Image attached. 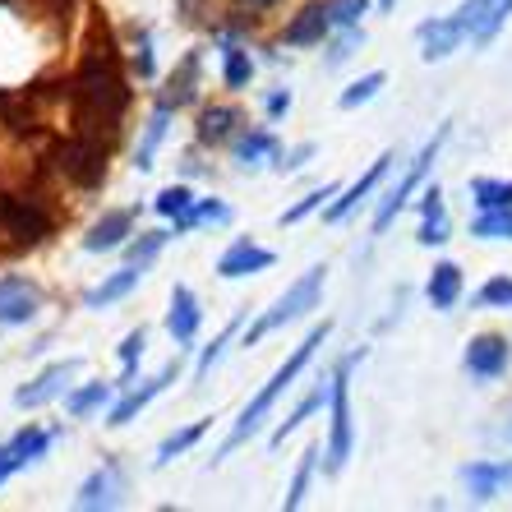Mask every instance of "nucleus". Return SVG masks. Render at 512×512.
<instances>
[{"instance_id": "nucleus-1", "label": "nucleus", "mask_w": 512, "mask_h": 512, "mask_svg": "<svg viewBox=\"0 0 512 512\" xmlns=\"http://www.w3.org/2000/svg\"><path fill=\"white\" fill-rule=\"evenodd\" d=\"M130 79L120 70V47L111 37L107 24H93L84 56L70 74V111H74V130L88 139H102L107 148H116L120 139V120L130 111Z\"/></svg>"}, {"instance_id": "nucleus-2", "label": "nucleus", "mask_w": 512, "mask_h": 512, "mask_svg": "<svg viewBox=\"0 0 512 512\" xmlns=\"http://www.w3.org/2000/svg\"><path fill=\"white\" fill-rule=\"evenodd\" d=\"M328 333H333V323H328V319H323V323H314L310 333H305V342H300L296 351H291V356H286L282 365H277V370H273V379L263 383L259 393H254L250 402H245V411H240V416H236V425H231L227 443H222V448H217L213 466L222 462V457H231V453H236L240 443H250L254 434H259V429H263V420H268V411H273V406L282 402V397L291 393V388H296V379H300V374L310 370L314 351H319V346L328 342Z\"/></svg>"}, {"instance_id": "nucleus-3", "label": "nucleus", "mask_w": 512, "mask_h": 512, "mask_svg": "<svg viewBox=\"0 0 512 512\" xmlns=\"http://www.w3.org/2000/svg\"><path fill=\"white\" fill-rule=\"evenodd\" d=\"M365 351H351L333 365L328 383H333V393H328V443H323V471L328 476H342L346 457L356 448V425H351V370H356V360Z\"/></svg>"}, {"instance_id": "nucleus-4", "label": "nucleus", "mask_w": 512, "mask_h": 512, "mask_svg": "<svg viewBox=\"0 0 512 512\" xmlns=\"http://www.w3.org/2000/svg\"><path fill=\"white\" fill-rule=\"evenodd\" d=\"M323 282H328V268L323 263H314V268H305V273L296 277V282L286 286L282 296L268 305V310L259 314V319L245 328V337H240V346H259L268 333H277V328H286V323H296L305 319L310 310H319V300H323Z\"/></svg>"}, {"instance_id": "nucleus-5", "label": "nucleus", "mask_w": 512, "mask_h": 512, "mask_svg": "<svg viewBox=\"0 0 512 512\" xmlns=\"http://www.w3.org/2000/svg\"><path fill=\"white\" fill-rule=\"evenodd\" d=\"M448 139H453V125H439V130H434V139H429L425 148H420V153H416V157H411V162H406V167H402V176H397L393 185L383 190L379 208H374V222H370V231H374V236H383V231H388V227H393V222H397V213H402L406 203H411V194H416L420 185H425L429 167L439 162V153H443V143H448Z\"/></svg>"}, {"instance_id": "nucleus-6", "label": "nucleus", "mask_w": 512, "mask_h": 512, "mask_svg": "<svg viewBox=\"0 0 512 512\" xmlns=\"http://www.w3.org/2000/svg\"><path fill=\"white\" fill-rule=\"evenodd\" d=\"M107 157H111L107 143L74 130L51 148V167H56V176L79 185V190H102L107 185Z\"/></svg>"}, {"instance_id": "nucleus-7", "label": "nucleus", "mask_w": 512, "mask_h": 512, "mask_svg": "<svg viewBox=\"0 0 512 512\" xmlns=\"http://www.w3.org/2000/svg\"><path fill=\"white\" fill-rule=\"evenodd\" d=\"M0 231L14 236V245H42L56 231V217L33 194H0Z\"/></svg>"}, {"instance_id": "nucleus-8", "label": "nucleus", "mask_w": 512, "mask_h": 512, "mask_svg": "<svg viewBox=\"0 0 512 512\" xmlns=\"http://www.w3.org/2000/svg\"><path fill=\"white\" fill-rule=\"evenodd\" d=\"M84 374V360L70 356V360H56V365H47V370L37 374L33 383H24L19 393H14V406H24V411H37V406H51L56 397L70 393V383Z\"/></svg>"}, {"instance_id": "nucleus-9", "label": "nucleus", "mask_w": 512, "mask_h": 512, "mask_svg": "<svg viewBox=\"0 0 512 512\" xmlns=\"http://www.w3.org/2000/svg\"><path fill=\"white\" fill-rule=\"evenodd\" d=\"M393 162H397V153L393 148H388V153H379L370 162V171H365V176L356 180V185H346V190H337V199L328 203V208H323V222H333V227H342L346 217L356 213L360 203H370V194L379 190L383 180H388V171H393Z\"/></svg>"}, {"instance_id": "nucleus-10", "label": "nucleus", "mask_w": 512, "mask_h": 512, "mask_svg": "<svg viewBox=\"0 0 512 512\" xmlns=\"http://www.w3.org/2000/svg\"><path fill=\"white\" fill-rule=\"evenodd\" d=\"M47 296H42V286L28 282L19 273H5L0 277V328H24L42 314Z\"/></svg>"}, {"instance_id": "nucleus-11", "label": "nucleus", "mask_w": 512, "mask_h": 512, "mask_svg": "<svg viewBox=\"0 0 512 512\" xmlns=\"http://www.w3.org/2000/svg\"><path fill=\"white\" fill-rule=\"evenodd\" d=\"M199 88H203V51H185V56L176 60V70L162 79V88H157V102L171 111H185L199 102Z\"/></svg>"}, {"instance_id": "nucleus-12", "label": "nucleus", "mask_w": 512, "mask_h": 512, "mask_svg": "<svg viewBox=\"0 0 512 512\" xmlns=\"http://www.w3.org/2000/svg\"><path fill=\"white\" fill-rule=\"evenodd\" d=\"M176 379H180V360H171V365H167L162 374H153V379H143L139 388H125V397H120V402H111L107 425H111V429H125L130 420H139V411H148V406H153V397H162Z\"/></svg>"}, {"instance_id": "nucleus-13", "label": "nucleus", "mask_w": 512, "mask_h": 512, "mask_svg": "<svg viewBox=\"0 0 512 512\" xmlns=\"http://www.w3.org/2000/svg\"><path fill=\"white\" fill-rule=\"evenodd\" d=\"M462 365H466V374L471 379H503L508 374V365H512V342L508 337H499V333H476L471 342H466V356H462Z\"/></svg>"}, {"instance_id": "nucleus-14", "label": "nucleus", "mask_w": 512, "mask_h": 512, "mask_svg": "<svg viewBox=\"0 0 512 512\" xmlns=\"http://www.w3.org/2000/svg\"><path fill=\"white\" fill-rule=\"evenodd\" d=\"M277 157H282V143H277L273 130H263V125H245V130L231 139V162L236 171H263V167H277Z\"/></svg>"}, {"instance_id": "nucleus-15", "label": "nucleus", "mask_w": 512, "mask_h": 512, "mask_svg": "<svg viewBox=\"0 0 512 512\" xmlns=\"http://www.w3.org/2000/svg\"><path fill=\"white\" fill-rule=\"evenodd\" d=\"M240 130H245V116H240V107H231V102H208V107H199V116H194V143H199V148H227Z\"/></svg>"}, {"instance_id": "nucleus-16", "label": "nucleus", "mask_w": 512, "mask_h": 512, "mask_svg": "<svg viewBox=\"0 0 512 512\" xmlns=\"http://www.w3.org/2000/svg\"><path fill=\"white\" fill-rule=\"evenodd\" d=\"M277 263L273 250H263V245H254L250 236H236L222 250V259H217V277L222 282H240V277H254V273H268Z\"/></svg>"}, {"instance_id": "nucleus-17", "label": "nucleus", "mask_w": 512, "mask_h": 512, "mask_svg": "<svg viewBox=\"0 0 512 512\" xmlns=\"http://www.w3.org/2000/svg\"><path fill=\"white\" fill-rule=\"evenodd\" d=\"M120 494H125V471H120L116 457H107V462L97 466L93 476L79 485V494H74V508L84 512H97V508H116Z\"/></svg>"}, {"instance_id": "nucleus-18", "label": "nucleus", "mask_w": 512, "mask_h": 512, "mask_svg": "<svg viewBox=\"0 0 512 512\" xmlns=\"http://www.w3.org/2000/svg\"><path fill=\"white\" fill-rule=\"evenodd\" d=\"M333 33V19H328V5L323 0H305L282 28L286 47H323V37Z\"/></svg>"}, {"instance_id": "nucleus-19", "label": "nucleus", "mask_w": 512, "mask_h": 512, "mask_svg": "<svg viewBox=\"0 0 512 512\" xmlns=\"http://www.w3.org/2000/svg\"><path fill=\"white\" fill-rule=\"evenodd\" d=\"M466 37H471V33L462 28V19H457V14H448V19H425V24L416 28L420 60H429V65H434V60H448L466 42Z\"/></svg>"}, {"instance_id": "nucleus-20", "label": "nucleus", "mask_w": 512, "mask_h": 512, "mask_svg": "<svg viewBox=\"0 0 512 512\" xmlns=\"http://www.w3.org/2000/svg\"><path fill=\"white\" fill-rule=\"evenodd\" d=\"M134 236V208H107L97 217L93 227L84 231V250L88 254H111V250H125V240Z\"/></svg>"}, {"instance_id": "nucleus-21", "label": "nucleus", "mask_w": 512, "mask_h": 512, "mask_svg": "<svg viewBox=\"0 0 512 512\" xmlns=\"http://www.w3.org/2000/svg\"><path fill=\"white\" fill-rule=\"evenodd\" d=\"M199 323H203V310H199V296H194L185 282L171 286V305H167V333L176 346H190L199 337Z\"/></svg>"}, {"instance_id": "nucleus-22", "label": "nucleus", "mask_w": 512, "mask_h": 512, "mask_svg": "<svg viewBox=\"0 0 512 512\" xmlns=\"http://www.w3.org/2000/svg\"><path fill=\"white\" fill-rule=\"evenodd\" d=\"M420 208V231L416 240L425 245V250H434V245H448V236H453V222H448V208H443V190L439 185H425L416 199Z\"/></svg>"}, {"instance_id": "nucleus-23", "label": "nucleus", "mask_w": 512, "mask_h": 512, "mask_svg": "<svg viewBox=\"0 0 512 512\" xmlns=\"http://www.w3.org/2000/svg\"><path fill=\"white\" fill-rule=\"evenodd\" d=\"M462 485L476 503L499 499L503 489L512 485V462H471V466H462Z\"/></svg>"}, {"instance_id": "nucleus-24", "label": "nucleus", "mask_w": 512, "mask_h": 512, "mask_svg": "<svg viewBox=\"0 0 512 512\" xmlns=\"http://www.w3.org/2000/svg\"><path fill=\"white\" fill-rule=\"evenodd\" d=\"M143 282V268L139 263H125L120 273L102 277L97 286H88L84 291V310H111V305H120L125 296H134V286Z\"/></svg>"}, {"instance_id": "nucleus-25", "label": "nucleus", "mask_w": 512, "mask_h": 512, "mask_svg": "<svg viewBox=\"0 0 512 512\" xmlns=\"http://www.w3.org/2000/svg\"><path fill=\"white\" fill-rule=\"evenodd\" d=\"M217 47H222V84H227V93H245L254 84V70H259L250 47H245V37H227Z\"/></svg>"}, {"instance_id": "nucleus-26", "label": "nucleus", "mask_w": 512, "mask_h": 512, "mask_svg": "<svg viewBox=\"0 0 512 512\" xmlns=\"http://www.w3.org/2000/svg\"><path fill=\"white\" fill-rule=\"evenodd\" d=\"M462 268H457L453 259L434 263V273H429L425 282V300L434 305V310H457V300H462Z\"/></svg>"}, {"instance_id": "nucleus-27", "label": "nucleus", "mask_w": 512, "mask_h": 512, "mask_svg": "<svg viewBox=\"0 0 512 512\" xmlns=\"http://www.w3.org/2000/svg\"><path fill=\"white\" fill-rule=\"evenodd\" d=\"M171 116H176L171 107L153 102V111H148V120H143V139H139V148H134V167L139 171H153V157H157V148H162V139H167V130H171Z\"/></svg>"}, {"instance_id": "nucleus-28", "label": "nucleus", "mask_w": 512, "mask_h": 512, "mask_svg": "<svg viewBox=\"0 0 512 512\" xmlns=\"http://www.w3.org/2000/svg\"><path fill=\"white\" fill-rule=\"evenodd\" d=\"M116 388H120V383H107V379L84 383V388H70V393H65V416H70V420H88L93 411L111 406V393H116Z\"/></svg>"}, {"instance_id": "nucleus-29", "label": "nucleus", "mask_w": 512, "mask_h": 512, "mask_svg": "<svg viewBox=\"0 0 512 512\" xmlns=\"http://www.w3.org/2000/svg\"><path fill=\"white\" fill-rule=\"evenodd\" d=\"M51 443H56V429H42V425H24L19 434L10 439V453L14 462H19V471L33 462H42V457L51 453Z\"/></svg>"}, {"instance_id": "nucleus-30", "label": "nucleus", "mask_w": 512, "mask_h": 512, "mask_svg": "<svg viewBox=\"0 0 512 512\" xmlns=\"http://www.w3.org/2000/svg\"><path fill=\"white\" fill-rule=\"evenodd\" d=\"M208 425H213V420H190V425H180V429H171L167 439L157 443V457H153V466H171L176 462V457H185L194 448V443L203 439V434H208Z\"/></svg>"}, {"instance_id": "nucleus-31", "label": "nucleus", "mask_w": 512, "mask_h": 512, "mask_svg": "<svg viewBox=\"0 0 512 512\" xmlns=\"http://www.w3.org/2000/svg\"><path fill=\"white\" fill-rule=\"evenodd\" d=\"M328 393H333V383H323V388H314V393H305V397H300V406H296V411H291V416H282V425L273 429V448H282V443H286V434H296V429L305 425V420H310L314 411H323V406H328Z\"/></svg>"}, {"instance_id": "nucleus-32", "label": "nucleus", "mask_w": 512, "mask_h": 512, "mask_svg": "<svg viewBox=\"0 0 512 512\" xmlns=\"http://www.w3.org/2000/svg\"><path fill=\"white\" fill-rule=\"evenodd\" d=\"M130 65H134V74H139L143 84H153V79H157L153 28H143V24H134V28H130Z\"/></svg>"}, {"instance_id": "nucleus-33", "label": "nucleus", "mask_w": 512, "mask_h": 512, "mask_svg": "<svg viewBox=\"0 0 512 512\" xmlns=\"http://www.w3.org/2000/svg\"><path fill=\"white\" fill-rule=\"evenodd\" d=\"M314 471H319V443H310V448L300 453V462H296V476H291V485H286V499H282V508H286V512H296L300 503H305V494H310V480H314Z\"/></svg>"}, {"instance_id": "nucleus-34", "label": "nucleus", "mask_w": 512, "mask_h": 512, "mask_svg": "<svg viewBox=\"0 0 512 512\" xmlns=\"http://www.w3.org/2000/svg\"><path fill=\"white\" fill-rule=\"evenodd\" d=\"M194 190L185 185V180H176V185H167V190L153 199V208H157V217H167V222H185V217L194 213Z\"/></svg>"}, {"instance_id": "nucleus-35", "label": "nucleus", "mask_w": 512, "mask_h": 512, "mask_svg": "<svg viewBox=\"0 0 512 512\" xmlns=\"http://www.w3.org/2000/svg\"><path fill=\"white\" fill-rule=\"evenodd\" d=\"M231 222V203L227 199H199L194 203V213L185 217V222H176V236H185V231L194 227H227Z\"/></svg>"}, {"instance_id": "nucleus-36", "label": "nucleus", "mask_w": 512, "mask_h": 512, "mask_svg": "<svg viewBox=\"0 0 512 512\" xmlns=\"http://www.w3.org/2000/svg\"><path fill=\"white\" fill-rule=\"evenodd\" d=\"M383 84H388V74L383 70H370V74H360L351 88H342V97H337V107L342 111H356V107H370L374 97L383 93Z\"/></svg>"}, {"instance_id": "nucleus-37", "label": "nucleus", "mask_w": 512, "mask_h": 512, "mask_svg": "<svg viewBox=\"0 0 512 512\" xmlns=\"http://www.w3.org/2000/svg\"><path fill=\"white\" fill-rule=\"evenodd\" d=\"M171 236H176V231H162V227L130 236V240H125V263H139V268H148V263L162 254V245H167Z\"/></svg>"}, {"instance_id": "nucleus-38", "label": "nucleus", "mask_w": 512, "mask_h": 512, "mask_svg": "<svg viewBox=\"0 0 512 512\" xmlns=\"http://www.w3.org/2000/svg\"><path fill=\"white\" fill-rule=\"evenodd\" d=\"M471 236L476 240H512V208H480L471 217Z\"/></svg>"}, {"instance_id": "nucleus-39", "label": "nucleus", "mask_w": 512, "mask_h": 512, "mask_svg": "<svg viewBox=\"0 0 512 512\" xmlns=\"http://www.w3.org/2000/svg\"><path fill=\"white\" fill-rule=\"evenodd\" d=\"M471 203H476V213L480 208H512V180H471Z\"/></svg>"}, {"instance_id": "nucleus-40", "label": "nucleus", "mask_w": 512, "mask_h": 512, "mask_svg": "<svg viewBox=\"0 0 512 512\" xmlns=\"http://www.w3.org/2000/svg\"><path fill=\"white\" fill-rule=\"evenodd\" d=\"M143 351H148V328H134V333H125V342H120V388H130V379H134V370H139V360H143Z\"/></svg>"}, {"instance_id": "nucleus-41", "label": "nucleus", "mask_w": 512, "mask_h": 512, "mask_svg": "<svg viewBox=\"0 0 512 512\" xmlns=\"http://www.w3.org/2000/svg\"><path fill=\"white\" fill-rule=\"evenodd\" d=\"M337 199V185H319V190H310L305 194V199L300 203H291V208H286L282 217H277V222H282V227H296V222H305V217L310 213H319V208H328V203Z\"/></svg>"}, {"instance_id": "nucleus-42", "label": "nucleus", "mask_w": 512, "mask_h": 512, "mask_svg": "<svg viewBox=\"0 0 512 512\" xmlns=\"http://www.w3.org/2000/svg\"><path fill=\"white\" fill-rule=\"evenodd\" d=\"M360 47H365V28H337V37L328 42V56H323V65H328V70H337V65H346V60L356 56Z\"/></svg>"}, {"instance_id": "nucleus-43", "label": "nucleus", "mask_w": 512, "mask_h": 512, "mask_svg": "<svg viewBox=\"0 0 512 512\" xmlns=\"http://www.w3.org/2000/svg\"><path fill=\"white\" fill-rule=\"evenodd\" d=\"M236 333H240V319H231L227 328H222V333L213 337V342L203 346V351H199V365H194V374H199V379H208V374H213V365L222 360V351H227V346L236 342Z\"/></svg>"}, {"instance_id": "nucleus-44", "label": "nucleus", "mask_w": 512, "mask_h": 512, "mask_svg": "<svg viewBox=\"0 0 512 512\" xmlns=\"http://www.w3.org/2000/svg\"><path fill=\"white\" fill-rule=\"evenodd\" d=\"M471 305H480V310H512V277H489Z\"/></svg>"}, {"instance_id": "nucleus-45", "label": "nucleus", "mask_w": 512, "mask_h": 512, "mask_svg": "<svg viewBox=\"0 0 512 512\" xmlns=\"http://www.w3.org/2000/svg\"><path fill=\"white\" fill-rule=\"evenodd\" d=\"M333 28H360V19L370 14V0H323Z\"/></svg>"}, {"instance_id": "nucleus-46", "label": "nucleus", "mask_w": 512, "mask_h": 512, "mask_svg": "<svg viewBox=\"0 0 512 512\" xmlns=\"http://www.w3.org/2000/svg\"><path fill=\"white\" fill-rule=\"evenodd\" d=\"M512 19V0H494V10L485 14V24L476 28V33H471V42H476V47H489V42H494V37H499V28L508 24Z\"/></svg>"}, {"instance_id": "nucleus-47", "label": "nucleus", "mask_w": 512, "mask_h": 512, "mask_svg": "<svg viewBox=\"0 0 512 512\" xmlns=\"http://www.w3.org/2000/svg\"><path fill=\"white\" fill-rule=\"evenodd\" d=\"M310 157H314V143H296V148H282V157H277V167L282 176H296V171L310 167Z\"/></svg>"}, {"instance_id": "nucleus-48", "label": "nucleus", "mask_w": 512, "mask_h": 512, "mask_svg": "<svg viewBox=\"0 0 512 512\" xmlns=\"http://www.w3.org/2000/svg\"><path fill=\"white\" fill-rule=\"evenodd\" d=\"M176 14L185 24H208V28H213V19H217L213 0H176Z\"/></svg>"}, {"instance_id": "nucleus-49", "label": "nucleus", "mask_w": 512, "mask_h": 512, "mask_svg": "<svg viewBox=\"0 0 512 512\" xmlns=\"http://www.w3.org/2000/svg\"><path fill=\"white\" fill-rule=\"evenodd\" d=\"M489 10H494V0H462V5H457V19H462L466 33H476Z\"/></svg>"}, {"instance_id": "nucleus-50", "label": "nucleus", "mask_w": 512, "mask_h": 512, "mask_svg": "<svg viewBox=\"0 0 512 512\" xmlns=\"http://www.w3.org/2000/svg\"><path fill=\"white\" fill-rule=\"evenodd\" d=\"M286 111H291V93H286V88H273V93L263 97V116L268 120H282Z\"/></svg>"}, {"instance_id": "nucleus-51", "label": "nucleus", "mask_w": 512, "mask_h": 512, "mask_svg": "<svg viewBox=\"0 0 512 512\" xmlns=\"http://www.w3.org/2000/svg\"><path fill=\"white\" fill-rule=\"evenodd\" d=\"M19 471V462H14V453H10V443H0V485Z\"/></svg>"}, {"instance_id": "nucleus-52", "label": "nucleus", "mask_w": 512, "mask_h": 512, "mask_svg": "<svg viewBox=\"0 0 512 512\" xmlns=\"http://www.w3.org/2000/svg\"><path fill=\"white\" fill-rule=\"evenodd\" d=\"M180 171H185V176H203V162H199V153H185V162H180Z\"/></svg>"}, {"instance_id": "nucleus-53", "label": "nucleus", "mask_w": 512, "mask_h": 512, "mask_svg": "<svg viewBox=\"0 0 512 512\" xmlns=\"http://www.w3.org/2000/svg\"><path fill=\"white\" fill-rule=\"evenodd\" d=\"M245 5H250V10H263V5H277V0H245Z\"/></svg>"}, {"instance_id": "nucleus-54", "label": "nucleus", "mask_w": 512, "mask_h": 512, "mask_svg": "<svg viewBox=\"0 0 512 512\" xmlns=\"http://www.w3.org/2000/svg\"><path fill=\"white\" fill-rule=\"evenodd\" d=\"M393 5H397V0H379V10H383V14H388V10H393Z\"/></svg>"}]
</instances>
